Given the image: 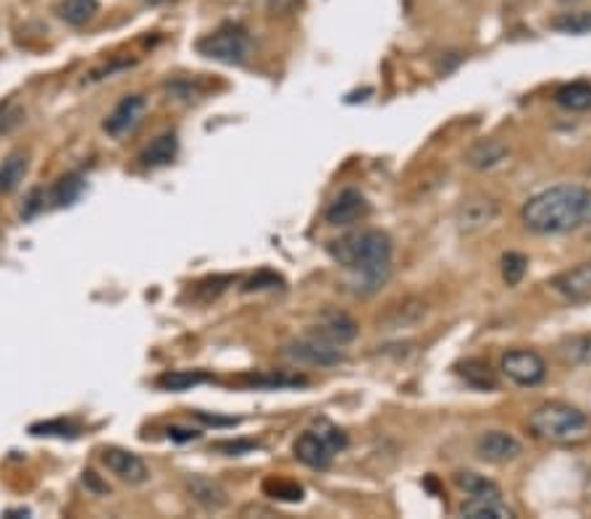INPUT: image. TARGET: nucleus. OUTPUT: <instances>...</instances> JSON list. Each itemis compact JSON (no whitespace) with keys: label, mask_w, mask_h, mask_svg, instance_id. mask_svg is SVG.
I'll list each match as a JSON object with an SVG mask.
<instances>
[{"label":"nucleus","mask_w":591,"mask_h":519,"mask_svg":"<svg viewBox=\"0 0 591 519\" xmlns=\"http://www.w3.org/2000/svg\"><path fill=\"white\" fill-rule=\"evenodd\" d=\"M523 223L534 234H570L591 223V189L560 184L534 195L521 210Z\"/></svg>","instance_id":"f257e3e1"},{"label":"nucleus","mask_w":591,"mask_h":519,"mask_svg":"<svg viewBox=\"0 0 591 519\" xmlns=\"http://www.w3.org/2000/svg\"><path fill=\"white\" fill-rule=\"evenodd\" d=\"M329 255L344 270L355 273L363 291H376L386 284L392 273L394 244L392 236L382 229H363L352 234L335 239L329 244Z\"/></svg>","instance_id":"f03ea898"},{"label":"nucleus","mask_w":591,"mask_h":519,"mask_svg":"<svg viewBox=\"0 0 591 519\" xmlns=\"http://www.w3.org/2000/svg\"><path fill=\"white\" fill-rule=\"evenodd\" d=\"M528 428L536 439L560 443V446H576V443L591 439L589 415L566 401H547V405L536 407L528 418Z\"/></svg>","instance_id":"7ed1b4c3"},{"label":"nucleus","mask_w":591,"mask_h":519,"mask_svg":"<svg viewBox=\"0 0 591 519\" xmlns=\"http://www.w3.org/2000/svg\"><path fill=\"white\" fill-rule=\"evenodd\" d=\"M344 449H348V433L342 428H337L335 422L318 420L314 428L303 430L297 435L292 452H295L297 462H303L305 467L329 470L335 464L337 454L344 452Z\"/></svg>","instance_id":"20e7f679"},{"label":"nucleus","mask_w":591,"mask_h":519,"mask_svg":"<svg viewBox=\"0 0 591 519\" xmlns=\"http://www.w3.org/2000/svg\"><path fill=\"white\" fill-rule=\"evenodd\" d=\"M197 53L210 60H219L227 66H240L248 60L250 37L240 26H223V30L208 34L197 43Z\"/></svg>","instance_id":"39448f33"},{"label":"nucleus","mask_w":591,"mask_h":519,"mask_svg":"<svg viewBox=\"0 0 591 519\" xmlns=\"http://www.w3.org/2000/svg\"><path fill=\"white\" fill-rule=\"evenodd\" d=\"M282 357L297 365H314V367H335L339 362H344V352L339 350L335 341L324 339L321 333H310V336L289 341L282 350Z\"/></svg>","instance_id":"423d86ee"},{"label":"nucleus","mask_w":591,"mask_h":519,"mask_svg":"<svg viewBox=\"0 0 591 519\" xmlns=\"http://www.w3.org/2000/svg\"><path fill=\"white\" fill-rule=\"evenodd\" d=\"M502 373L518 386H539L547 378V362L534 350H511L502 354Z\"/></svg>","instance_id":"0eeeda50"},{"label":"nucleus","mask_w":591,"mask_h":519,"mask_svg":"<svg viewBox=\"0 0 591 519\" xmlns=\"http://www.w3.org/2000/svg\"><path fill=\"white\" fill-rule=\"evenodd\" d=\"M475 454L484 462L505 464L518 460L523 454V446L518 439H513L505 430H486V433H481L479 441H475Z\"/></svg>","instance_id":"6e6552de"},{"label":"nucleus","mask_w":591,"mask_h":519,"mask_svg":"<svg viewBox=\"0 0 591 519\" xmlns=\"http://www.w3.org/2000/svg\"><path fill=\"white\" fill-rule=\"evenodd\" d=\"M147 100L142 98V95H127V98L119 100V106L113 108L111 113H108V119L103 121L106 134L111 136H124L129 132H134L138 124L142 121V115H145Z\"/></svg>","instance_id":"1a4fd4ad"},{"label":"nucleus","mask_w":591,"mask_h":519,"mask_svg":"<svg viewBox=\"0 0 591 519\" xmlns=\"http://www.w3.org/2000/svg\"><path fill=\"white\" fill-rule=\"evenodd\" d=\"M369 213V202H365V195L360 189H342L335 197V202L326 208V223L329 227H350Z\"/></svg>","instance_id":"9d476101"},{"label":"nucleus","mask_w":591,"mask_h":519,"mask_svg":"<svg viewBox=\"0 0 591 519\" xmlns=\"http://www.w3.org/2000/svg\"><path fill=\"white\" fill-rule=\"evenodd\" d=\"M100 460H103V464L113 475H119L124 483H132V486H140V483H145L147 477H151L145 462H142L138 454L127 452V449H106Z\"/></svg>","instance_id":"9b49d317"},{"label":"nucleus","mask_w":591,"mask_h":519,"mask_svg":"<svg viewBox=\"0 0 591 519\" xmlns=\"http://www.w3.org/2000/svg\"><path fill=\"white\" fill-rule=\"evenodd\" d=\"M552 286L570 302H583L591 297V263H581L576 268L557 273Z\"/></svg>","instance_id":"f8f14e48"},{"label":"nucleus","mask_w":591,"mask_h":519,"mask_svg":"<svg viewBox=\"0 0 591 519\" xmlns=\"http://www.w3.org/2000/svg\"><path fill=\"white\" fill-rule=\"evenodd\" d=\"M187 494L200 509L206 511H219L229 504L227 490L219 481H210V477L203 475H189L187 477Z\"/></svg>","instance_id":"ddd939ff"},{"label":"nucleus","mask_w":591,"mask_h":519,"mask_svg":"<svg viewBox=\"0 0 591 519\" xmlns=\"http://www.w3.org/2000/svg\"><path fill=\"white\" fill-rule=\"evenodd\" d=\"M500 213V205L494 200H489V197H473V200H468L460 205L458 210V223L460 229L466 231H475V229H484L489 223L494 221Z\"/></svg>","instance_id":"4468645a"},{"label":"nucleus","mask_w":591,"mask_h":519,"mask_svg":"<svg viewBox=\"0 0 591 519\" xmlns=\"http://www.w3.org/2000/svg\"><path fill=\"white\" fill-rule=\"evenodd\" d=\"M460 515L471 519H513V509L502 501L500 494H484V496H471L460 507Z\"/></svg>","instance_id":"2eb2a0df"},{"label":"nucleus","mask_w":591,"mask_h":519,"mask_svg":"<svg viewBox=\"0 0 591 519\" xmlns=\"http://www.w3.org/2000/svg\"><path fill=\"white\" fill-rule=\"evenodd\" d=\"M316 333H321L324 339H329V341H335V344L344 346V344H350V341L358 336V323L348 316V312L331 310V312H326V316L321 318V323H318Z\"/></svg>","instance_id":"dca6fc26"},{"label":"nucleus","mask_w":591,"mask_h":519,"mask_svg":"<svg viewBox=\"0 0 591 519\" xmlns=\"http://www.w3.org/2000/svg\"><path fill=\"white\" fill-rule=\"evenodd\" d=\"M176 153H179V140H176L174 132H166L161 136H155V140L140 153V163L145 168H163V166H172Z\"/></svg>","instance_id":"f3484780"},{"label":"nucleus","mask_w":591,"mask_h":519,"mask_svg":"<svg viewBox=\"0 0 591 519\" xmlns=\"http://www.w3.org/2000/svg\"><path fill=\"white\" fill-rule=\"evenodd\" d=\"M458 375L466 380L468 386H473L475 391H494L500 384L497 373L492 371V365L484 360H466L458 365Z\"/></svg>","instance_id":"a211bd4d"},{"label":"nucleus","mask_w":591,"mask_h":519,"mask_svg":"<svg viewBox=\"0 0 591 519\" xmlns=\"http://www.w3.org/2000/svg\"><path fill=\"white\" fill-rule=\"evenodd\" d=\"M85 192V176L81 174H66L61 176V179L53 184V189L47 192V205L51 208H69Z\"/></svg>","instance_id":"6ab92c4d"},{"label":"nucleus","mask_w":591,"mask_h":519,"mask_svg":"<svg viewBox=\"0 0 591 519\" xmlns=\"http://www.w3.org/2000/svg\"><path fill=\"white\" fill-rule=\"evenodd\" d=\"M244 384L250 388H263V391H284V388H303L308 386V378L295 373H255L244 375Z\"/></svg>","instance_id":"aec40b11"},{"label":"nucleus","mask_w":591,"mask_h":519,"mask_svg":"<svg viewBox=\"0 0 591 519\" xmlns=\"http://www.w3.org/2000/svg\"><path fill=\"white\" fill-rule=\"evenodd\" d=\"M26 170H30V155L22 153V150H17L0 163V195L13 192L24 181Z\"/></svg>","instance_id":"412c9836"},{"label":"nucleus","mask_w":591,"mask_h":519,"mask_svg":"<svg viewBox=\"0 0 591 519\" xmlns=\"http://www.w3.org/2000/svg\"><path fill=\"white\" fill-rule=\"evenodd\" d=\"M507 158V147L502 145L500 140H481L475 142V145L468 150V163H471L473 168L486 170L494 168L497 163H502Z\"/></svg>","instance_id":"4be33fe9"},{"label":"nucleus","mask_w":591,"mask_h":519,"mask_svg":"<svg viewBox=\"0 0 591 519\" xmlns=\"http://www.w3.org/2000/svg\"><path fill=\"white\" fill-rule=\"evenodd\" d=\"M214 380V375H210L208 371H168L163 373L158 378V388H163V391H189V388L195 386H203V384H210Z\"/></svg>","instance_id":"5701e85b"},{"label":"nucleus","mask_w":591,"mask_h":519,"mask_svg":"<svg viewBox=\"0 0 591 519\" xmlns=\"http://www.w3.org/2000/svg\"><path fill=\"white\" fill-rule=\"evenodd\" d=\"M100 3L98 0H61L58 5V16L61 22H66L69 26H85L87 22H92L98 16Z\"/></svg>","instance_id":"b1692460"},{"label":"nucleus","mask_w":591,"mask_h":519,"mask_svg":"<svg viewBox=\"0 0 591 519\" xmlns=\"http://www.w3.org/2000/svg\"><path fill=\"white\" fill-rule=\"evenodd\" d=\"M557 102L568 111H589L591 108V85L589 81H570L557 90Z\"/></svg>","instance_id":"393cba45"},{"label":"nucleus","mask_w":591,"mask_h":519,"mask_svg":"<svg viewBox=\"0 0 591 519\" xmlns=\"http://www.w3.org/2000/svg\"><path fill=\"white\" fill-rule=\"evenodd\" d=\"M560 357L566 365H591V333L562 341Z\"/></svg>","instance_id":"a878e982"},{"label":"nucleus","mask_w":591,"mask_h":519,"mask_svg":"<svg viewBox=\"0 0 591 519\" xmlns=\"http://www.w3.org/2000/svg\"><path fill=\"white\" fill-rule=\"evenodd\" d=\"M32 435H47V439H79L81 428L77 422L72 420H47V422H35V426H30Z\"/></svg>","instance_id":"bb28decb"},{"label":"nucleus","mask_w":591,"mask_h":519,"mask_svg":"<svg viewBox=\"0 0 591 519\" xmlns=\"http://www.w3.org/2000/svg\"><path fill=\"white\" fill-rule=\"evenodd\" d=\"M552 30L566 32V34H589L591 32V11L562 13V16L552 19Z\"/></svg>","instance_id":"cd10ccee"},{"label":"nucleus","mask_w":591,"mask_h":519,"mask_svg":"<svg viewBox=\"0 0 591 519\" xmlns=\"http://www.w3.org/2000/svg\"><path fill=\"white\" fill-rule=\"evenodd\" d=\"M455 483L466 490L468 496H484V494H500V488L494 486L492 481H486L484 475L475 473H458L455 475Z\"/></svg>","instance_id":"c85d7f7f"},{"label":"nucleus","mask_w":591,"mask_h":519,"mask_svg":"<svg viewBox=\"0 0 591 519\" xmlns=\"http://www.w3.org/2000/svg\"><path fill=\"white\" fill-rule=\"evenodd\" d=\"M528 270V260L521 255V252H507L502 257V278H505L507 286H518L523 281Z\"/></svg>","instance_id":"c756f323"},{"label":"nucleus","mask_w":591,"mask_h":519,"mask_svg":"<svg viewBox=\"0 0 591 519\" xmlns=\"http://www.w3.org/2000/svg\"><path fill=\"white\" fill-rule=\"evenodd\" d=\"M263 494L278 501H303V488L289 481H266L263 483Z\"/></svg>","instance_id":"7c9ffc66"},{"label":"nucleus","mask_w":591,"mask_h":519,"mask_svg":"<svg viewBox=\"0 0 591 519\" xmlns=\"http://www.w3.org/2000/svg\"><path fill=\"white\" fill-rule=\"evenodd\" d=\"M214 449L216 452L227 454V456H242V454L255 452L258 443L255 441H219Z\"/></svg>","instance_id":"2f4dec72"},{"label":"nucleus","mask_w":591,"mask_h":519,"mask_svg":"<svg viewBox=\"0 0 591 519\" xmlns=\"http://www.w3.org/2000/svg\"><path fill=\"white\" fill-rule=\"evenodd\" d=\"M284 281L278 276H274V273H269V270H263V273H258V276L250 278L248 284L242 286L244 291H261V289H274V286H282Z\"/></svg>","instance_id":"473e14b6"},{"label":"nucleus","mask_w":591,"mask_h":519,"mask_svg":"<svg viewBox=\"0 0 591 519\" xmlns=\"http://www.w3.org/2000/svg\"><path fill=\"white\" fill-rule=\"evenodd\" d=\"M168 433V439L176 441V443H187V441H197L200 439V430H193V428H179V426H174V428H168L166 430Z\"/></svg>","instance_id":"72a5a7b5"},{"label":"nucleus","mask_w":591,"mask_h":519,"mask_svg":"<svg viewBox=\"0 0 591 519\" xmlns=\"http://www.w3.org/2000/svg\"><path fill=\"white\" fill-rule=\"evenodd\" d=\"M43 208H45V192H43V189H35V192L30 195V200H26L22 216L24 218H32L35 213H40V210H43Z\"/></svg>","instance_id":"f704fd0d"},{"label":"nucleus","mask_w":591,"mask_h":519,"mask_svg":"<svg viewBox=\"0 0 591 519\" xmlns=\"http://www.w3.org/2000/svg\"><path fill=\"white\" fill-rule=\"evenodd\" d=\"M81 481H85V486H87V488H90V490H92V494H98V496H103V494H108V490H111V488H108V486H106V483H103V481H100V477H98V475H95V473H92V470H85V475H81Z\"/></svg>","instance_id":"c9c22d12"},{"label":"nucleus","mask_w":591,"mask_h":519,"mask_svg":"<svg viewBox=\"0 0 591 519\" xmlns=\"http://www.w3.org/2000/svg\"><path fill=\"white\" fill-rule=\"evenodd\" d=\"M195 418L200 422H206V426H214V428H229V426H237V418H216V415H206V412H195Z\"/></svg>","instance_id":"e433bc0d"}]
</instances>
